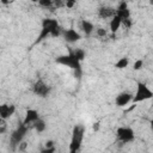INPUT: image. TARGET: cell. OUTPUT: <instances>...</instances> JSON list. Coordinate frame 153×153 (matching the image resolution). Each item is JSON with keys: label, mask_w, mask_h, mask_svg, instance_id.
Returning a JSON list of instances; mask_svg holds the SVG:
<instances>
[{"label": "cell", "mask_w": 153, "mask_h": 153, "mask_svg": "<svg viewBox=\"0 0 153 153\" xmlns=\"http://www.w3.org/2000/svg\"><path fill=\"white\" fill-rule=\"evenodd\" d=\"M84 133H85V128L82 126H74L73 130H72V136H71V143H69V152L71 153H76L82 143L84 140Z\"/></svg>", "instance_id": "3"}, {"label": "cell", "mask_w": 153, "mask_h": 153, "mask_svg": "<svg viewBox=\"0 0 153 153\" xmlns=\"http://www.w3.org/2000/svg\"><path fill=\"white\" fill-rule=\"evenodd\" d=\"M16 112V106L13 104H2L0 105V118L1 121H5L10 118Z\"/></svg>", "instance_id": "10"}, {"label": "cell", "mask_w": 153, "mask_h": 153, "mask_svg": "<svg viewBox=\"0 0 153 153\" xmlns=\"http://www.w3.org/2000/svg\"><path fill=\"white\" fill-rule=\"evenodd\" d=\"M96 33H97L98 37H105V36H106V30L103 29V27H98V29L96 30Z\"/></svg>", "instance_id": "22"}, {"label": "cell", "mask_w": 153, "mask_h": 153, "mask_svg": "<svg viewBox=\"0 0 153 153\" xmlns=\"http://www.w3.org/2000/svg\"><path fill=\"white\" fill-rule=\"evenodd\" d=\"M116 14L120 16L122 20L130 19V11H129V7H128V5H127L126 1H122L118 5V7L116 8Z\"/></svg>", "instance_id": "12"}, {"label": "cell", "mask_w": 153, "mask_h": 153, "mask_svg": "<svg viewBox=\"0 0 153 153\" xmlns=\"http://www.w3.org/2000/svg\"><path fill=\"white\" fill-rule=\"evenodd\" d=\"M99 127H100V123H99V122H94L93 126H92V129H93L94 131H98V130H99Z\"/></svg>", "instance_id": "25"}, {"label": "cell", "mask_w": 153, "mask_h": 153, "mask_svg": "<svg viewBox=\"0 0 153 153\" xmlns=\"http://www.w3.org/2000/svg\"><path fill=\"white\" fill-rule=\"evenodd\" d=\"M38 5L41 7H44V8H49L54 5V0H39L38 1Z\"/></svg>", "instance_id": "19"}, {"label": "cell", "mask_w": 153, "mask_h": 153, "mask_svg": "<svg viewBox=\"0 0 153 153\" xmlns=\"http://www.w3.org/2000/svg\"><path fill=\"white\" fill-rule=\"evenodd\" d=\"M131 100H133V94L124 91V92H121V93H118V94L116 96V98H115V104H116L117 106H126L127 104L131 103Z\"/></svg>", "instance_id": "9"}, {"label": "cell", "mask_w": 153, "mask_h": 153, "mask_svg": "<svg viewBox=\"0 0 153 153\" xmlns=\"http://www.w3.org/2000/svg\"><path fill=\"white\" fill-rule=\"evenodd\" d=\"M32 126H33V128H35V130H36L37 133H43V131L45 130V128H47V123H45V121L42 120L41 117H39Z\"/></svg>", "instance_id": "16"}, {"label": "cell", "mask_w": 153, "mask_h": 153, "mask_svg": "<svg viewBox=\"0 0 153 153\" xmlns=\"http://www.w3.org/2000/svg\"><path fill=\"white\" fill-rule=\"evenodd\" d=\"M63 1H65V6L67 8H73L78 0H63Z\"/></svg>", "instance_id": "21"}, {"label": "cell", "mask_w": 153, "mask_h": 153, "mask_svg": "<svg viewBox=\"0 0 153 153\" xmlns=\"http://www.w3.org/2000/svg\"><path fill=\"white\" fill-rule=\"evenodd\" d=\"M149 128H151V130L153 131V120L149 121Z\"/></svg>", "instance_id": "27"}, {"label": "cell", "mask_w": 153, "mask_h": 153, "mask_svg": "<svg viewBox=\"0 0 153 153\" xmlns=\"http://www.w3.org/2000/svg\"><path fill=\"white\" fill-rule=\"evenodd\" d=\"M149 4H151V5H153V0H149Z\"/></svg>", "instance_id": "30"}, {"label": "cell", "mask_w": 153, "mask_h": 153, "mask_svg": "<svg viewBox=\"0 0 153 153\" xmlns=\"http://www.w3.org/2000/svg\"><path fill=\"white\" fill-rule=\"evenodd\" d=\"M29 130V124H25L24 122H22L10 135V143L12 146V148L14 149L16 146H19L20 143H23V140Z\"/></svg>", "instance_id": "5"}, {"label": "cell", "mask_w": 153, "mask_h": 153, "mask_svg": "<svg viewBox=\"0 0 153 153\" xmlns=\"http://www.w3.org/2000/svg\"><path fill=\"white\" fill-rule=\"evenodd\" d=\"M53 152H55V147H51V148H44V149H42V153H53Z\"/></svg>", "instance_id": "24"}, {"label": "cell", "mask_w": 153, "mask_h": 153, "mask_svg": "<svg viewBox=\"0 0 153 153\" xmlns=\"http://www.w3.org/2000/svg\"><path fill=\"white\" fill-rule=\"evenodd\" d=\"M31 1H32V2H38L39 0H31Z\"/></svg>", "instance_id": "29"}, {"label": "cell", "mask_w": 153, "mask_h": 153, "mask_svg": "<svg viewBox=\"0 0 153 153\" xmlns=\"http://www.w3.org/2000/svg\"><path fill=\"white\" fill-rule=\"evenodd\" d=\"M116 14V10L110 7V6H102L98 8V16L102 19H106V18H112Z\"/></svg>", "instance_id": "13"}, {"label": "cell", "mask_w": 153, "mask_h": 153, "mask_svg": "<svg viewBox=\"0 0 153 153\" xmlns=\"http://www.w3.org/2000/svg\"><path fill=\"white\" fill-rule=\"evenodd\" d=\"M1 2H2V4H7V2H10V1H8V0H1Z\"/></svg>", "instance_id": "28"}, {"label": "cell", "mask_w": 153, "mask_h": 153, "mask_svg": "<svg viewBox=\"0 0 153 153\" xmlns=\"http://www.w3.org/2000/svg\"><path fill=\"white\" fill-rule=\"evenodd\" d=\"M32 91H33V93H35L36 96H38V97H41V98H45V97H48V96L50 94L51 88H50V86H48L42 79H38V80H36V82L33 84Z\"/></svg>", "instance_id": "7"}, {"label": "cell", "mask_w": 153, "mask_h": 153, "mask_svg": "<svg viewBox=\"0 0 153 153\" xmlns=\"http://www.w3.org/2000/svg\"><path fill=\"white\" fill-rule=\"evenodd\" d=\"M45 147H47V148H51V147H55V146H54V141H53V140H48V141L45 142Z\"/></svg>", "instance_id": "26"}, {"label": "cell", "mask_w": 153, "mask_h": 153, "mask_svg": "<svg viewBox=\"0 0 153 153\" xmlns=\"http://www.w3.org/2000/svg\"><path fill=\"white\" fill-rule=\"evenodd\" d=\"M121 25H122V19H121V17L117 16V14H115V16L111 18L110 24H109L110 31H111L112 33H115L116 31H118V29L121 27Z\"/></svg>", "instance_id": "14"}, {"label": "cell", "mask_w": 153, "mask_h": 153, "mask_svg": "<svg viewBox=\"0 0 153 153\" xmlns=\"http://www.w3.org/2000/svg\"><path fill=\"white\" fill-rule=\"evenodd\" d=\"M153 98V91L142 81L136 82V91L135 94L133 96V103H140L143 100H148Z\"/></svg>", "instance_id": "4"}, {"label": "cell", "mask_w": 153, "mask_h": 153, "mask_svg": "<svg viewBox=\"0 0 153 153\" xmlns=\"http://www.w3.org/2000/svg\"><path fill=\"white\" fill-rule=\"evenodd\" d=\"M55 62L59 65H62L65 67H68L71 69L75 71V76H80L81 75V62L74 56L72 49H69V53L66 55H60L55 59Z\"/></svg>", "instance_id": "1"}, {"label": "cell", "mask_w": 153, "mask_h": 153, "mask_svg": "<svg viewBox=\"0 0 153 153\" xmlns=\"http://www.w3.org/2000/svg\"><path fill=\"white\" fill-rule=\"evenodd\" d=\"M116 136L122 143H130L135 140V133L130 127H118L116 130Z\"/></svg>", "instance_id": "6"}, {"label": "cell", "mask_w": 153, "mask_h": 153, "mask_svg": "<svg viewBox=\"0 0 153 153\" xmlns=\"http://www.w3.org/2000/svg\"><path fill=\"white\" fill-rule=\"evenodd\" d=\"M62 37L67 43H75V42L81 39V35L76 30H74L73 27L65 29L62 32Z\"/></svg>", "instance_id": "8"}, {"label": "cell", "mask_w": 153, "mask_h": 153, "mask_svg": "<svg viewBox=\"0 0 153 153\" xmlns=\"http://www.w3.org/2000/svg\"><path fill=\"white\" fill-rule=\"evenodd\" d=\"M54 5H55V7L60 8V7L65 6V1L63 0H54Z\"/></svg>", "instance_id": "23"}, {"label": "cell", "mask_w": 153, "mask_h": 153, "mask_svg": "<svg viewBox=\"0 0 153 153\" xmlns=\"http://www.w3.org/2000/svg\"><path fill=\"white\" fill-rule=\"evenodd\" d=\"M38 118H39V114L36 109H27L25 112V117H24L23 122L25 124H33Z\"/></svg>", "instance_id": "11"}, {"label": "cell", "mask_w": 153, "mask_h": 153, "mask_svg": "<svg viewBox=\"0 0 153 153\" xmlns=\"http://www.w3.org/2000/svg\"><path fill=\"white\" fill-rule=\"evenodd\" d=\"M142 67H143V60H142V59H137V60L134 62V66H133L134 71H140Z\"/></svg>", "instance_id": "20"}, {"label": "cell", "mask_w": 153, "mask_h": 153, "mask_svg": "<svg viewBox=\"0 0 153 153\" xmlns=\"http://www.w3.org/2000/svg\"><path fill=\"white\" fill-rule=\"evenodd\" d=\"M73 51V54H74V56L80 61V62H82L84 61V59H85V56H86V53H85V50L84 49H80V48H78V49H75V50H72Z\"/></svg>", "instance_id": "18"}, {"label": "cell", "mask_w": 153, "mask_h": 153, "mask_svg": "<svg viewBox=\"0 0 153 153\" xmlns=\"http://www.w3.org/2000/svg\"><path fill=\"white\" fill-rule=\"evenodd\" d=\"M59 25H60L59 22L56 19H54V18H44V19H42V29H41L38 36H37V38L35 41V44L41 43L42 41H44L45 38H48V36L51 37L53 31Z\"/></svg>", "instance_id": "2"}, {"label": "cell", "mask_w": 153, "mask_h": 153, "mask_svg": "<svg viewBox=\"0 0 153 153\" xmlns=\"http://www.w3.org/2000/svg\"><path fill=\"white\" fill-rule=\"evenodd\" d=\"M81 29H82V31H84V33H85L86 36H90V35L93 32L94 26H93V24H92L90 20L82 19V20H81Z\"/></svg>", "instance_id": "15"}, {"label": "cell", "mask_w": 153, "mask_h": 153, "mask_svg": "<svg viewBox=\"0 0 153 153\" xmlns=\"http://www.w3.org/2000/svg\"><path fill=\"white\" fill-rule=\"evenodd\" d=\"M128 65H129V59H128L127 56L120 57V59L115 62V67H116L117 69H124V68L128 67Z\"/></svg>", "instance_id": "17"}]
</instances>
